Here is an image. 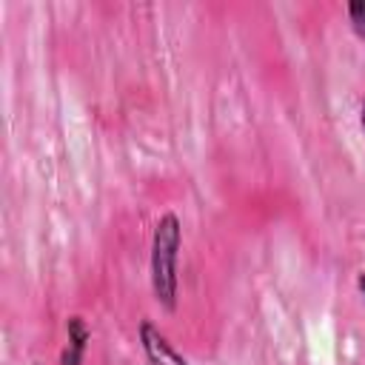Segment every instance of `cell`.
I'll return each instance as SVG.
<instances>
[{"instance_id":"obj_4","label":"cell","mask_w":365,"mask_h":365,"mask_svg":"<svg viewBox=\"0 0 365 365\" xmlns=\"http://www.w3.org/2000/svg\"><path fill=\"white\" fill-rule=\"evenodd\" d=\"M348 23H351V29H354V34L365 43V0H354V3H348Z\"/></svg>"},{"instance_id":"obj_6","label":"cell","mask_w":365,"mask_h":365,"mask_svg":"<svg viewBox=\"0 0 365 365\" xmlns=\"http://www.w3.org/2000/svg\"><path fill=\"white\" fill-rule=\"evenodd\" d=\"M359 123H362V131H365V103H362V111H359Z\"/></svg>"},{"instance_id":"obj_2","label":"cell","mask_w":365,"mask_h":365,"mask_svg":"<svg viewBox=\"0 0 365 365\" xmlns=\"http://www.w3.org/2000/svg\"><path fill=\"white\" fill-rule=\"evenodd\" d=\"M140 348L148 365H188V359L168 342V336L148 319L140 322Z\"/></svg>"},{"instance_id":"obj_1","label":"cell","mask_w":365,"mask_h":365,"mask_svg":"<svg viewBox=\"0 0 365 365\" xmlns=\"http://www.w3.org/2000/svg\"><path fill=\"white\" fill-rule=\"evenodd\" d=\"M180 248H182V222L177 214L165 211L151 234V291L154 299L165 308H177L180 291Z\"/></svg>"},{"instance_id":"obj_3","label":"cell","mask_w":365,"mask_h":365,"mask_svg":"<svg viewBox=\"0 0 365 365\" xmlns=\"http://www.w3.org/2000/svg\"><path fill=\"white\" fill-rule=\"evenodd\" d=\"M66 334H68V339H66V348H63V354H60V365H80L83 356H86L91 331H88L86 319L74 314V317L66 319Z\"/></svg>"},{"instance_id":"obj_5","label":"cell","mask_w":365,"mask_h":365,"mask_svg":"<svg viewBox=\"0 0 365 365\" xmlns=\"http://www.w3.org/2000/svg\"><path fill=\"white\" fill-rule=\"evenodd\" d=\"M356 288H359V294L365 297V271H362V274L356 277Z\"/></svg>"}]
</instances>
